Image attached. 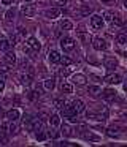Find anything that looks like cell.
<instances>
[{"label":"cell","mask_w":127,"mask_h":147,"mask_svg":"<svg viewBox=\"0 0 127 147\" xmlns=\"http://www.w3.org/2000/svg\"><path fill=\"white\" fill-rule=\"evenodd\" d=\"M10 46H11L10 40H6L5 36H2V35H0V51H3V52L10 51Z\"/></svg>","instance_id":"7c38bea8"},{"label":"cell","mask_w":127,"mask_h":147,"mask_svg":"<svg viewBox=\"0 0 127 147\" xmlns=\"http://www.w3.org/2000/svg\"><path fill=\"white\" fill-rule=\"evenodd\" d=\"M124 90H126V92H127V84H126V86H124Z\"/></svg>","instance_id":"f6af8a7d"},{"label":"cell","mask_w":127,"mask_h":147,"mask_svg":"<svg viewBox=\"0 0 127 147\" xmlns=\"http://www.w3.org/2000/svg\"><path fill=\"white\" fill-rule=\"evenodd\" d=\"M116 41L119 43V45H126L127 43V33H119V35L116 36Z\"/></svg>","instance_id":"484cf974"},{"label":"cell","mask_w":127,"mask_h":147,"mask_svg":"<svg viewBox=\"0 0 127 147\" xmlns=\"http://www.w3.org/2000/svg\"><path fill=\"white\" fill-rule=\"evenodd\" d=\"M2 3H3V5H6V7H10V5L13 3V0H2Z\"/></svg>","instance_id":"f35d334b"},{"label":"cell","mask_w":127,"mask_h":147,"mask_svg":"<svg viewBox=\"0 0 127 147\" xmlns=\"http://www.w3.org/2000/svg\"><path fill=\"white\" fill-rule=\"evenodd\" d=\"M105 67H107L108 70H114V68L117 67V62H116V59H113V57H108V59H105Z\"/></svg>","instance_id":"e0dca14e"},{"label":"cell","mask_w":127,"mask_h":147,"mask_svg":"<svg viewBox=\"0 0 127 147\" xmlns=\"http://www.w3.org/2000/svg\"><path fill=\"white\" fill-rule=\"evenodd\" d=\"M103 19L111 22V21H113V13H111V11H105V13H103Z\"/></svg>","instance_id":"d6a6232c"},{"label":"cell","mask_w":127,"mask_h":147,"mask_svg":"<svg viewBox=\"0 0 127 147\" xmlns=\"http://www.w3.org/2000/svg\"><path fill=\"white\" fill-rule=\"evenodd\" d=\"M122 27H124V32L127 33V22H124V24H122Z\"/></svg>","instance_id":"60d3db41"},{"label":"cell","mask_w":127,"mask_h":147,"mask_svg":"<svg viewBox=\"0 0 127 147\" xmlns=\"http://www.w3.org/2000/svg\"><path fill=\"white\" fill-rule=\"evenodd\" d=\"M60 92L64 93H72L73 92V87L70 82H62V86H60Z\"/></svg>","instance_id":"603a6c76"},{"label":"cell","mask_w":127,"mask_h":147,"mask_svg":"<svg viewBox=\"0 0 127 147\" xmlns=\"http://www.w3.org/2000/svg\"><path fill=\"white\" fill-rule=\"evenodd\" d=\"M49 123H51V127H59L60 125V115L59 114H51L49 115Z\"/></svg>","instance_id":"2e32d148"},{"label":"cell","mask_w":127,"mask_h":147,"mask_svg":"<svg viewBox=\"0 0 127 147\" xmlns=\"http://www.w3.org/2000/svg\"><path fill=\"white\" fill-rule=\"evenodd\" d=\"M103 18L102 16H98V14H94V16L91 18V26L94 27V29H97V30H100V29H103Z\"/></svg>","instance_id":"277c9868"},{"label":"cell","mask_w":127,"mask_h":147,"mask_svg":"<svg viewBox=\"0 0 127 147\" xmlns=\"http://www.w3.org/2000/svg\"><path fill=\"white\" fill-rule=\"evenodd\" d=\"M72 105H73V109H75L76 114H79V112H83L86 109V105H84V101H83V100H73Z\"/></svg>","instance_id":"52a82bcc"},{"label":"cell","mask_w":127,"mask_h":147,"mask_svg":"<svg viewBox=\"0 0 127 147\" xmlns=\"http://www.w3.org/2000/svg\"><path fill=\"white\" fill-rule=\"evenodd\" d=\"M8 63H0V73H8L10 71V68L6 67Z\"/></svg>","instance_id":"e575fe53"},{"label":"cell","mask_w":127,"mask_h":147,"mask_svg":"<svg viewBox=\"0 0 127 147\" xmlns=\"http://www.w3.org/2000/svg\"><path fill=\"white\" fill-rule=\"evenodd\" d=\"M83 138L87 139V141H94V142H98V141H100V138L95 136L94 133H91V131H89V133H84V134H83Z\"/></svg>","instance_id":"cb8c5ba5"},{"label":"cell","mask_w":127,"mask_h":147,"mask_svg":"<svg viewBox=\"0 0 127 147\" xmlns=\"http://www.w3.org/2000/svg\"><path fill=\"white\" fill-rule=\"evenodd\" d=\"M102 92H103V90H102L98 86H89V89H87V93H89L91 96H94V98L100 96V95H102Z\"/></svg>","instance_id":"30bf717a"},{"label":"cell","mask_w":127,"mask_h":147,"mask_svg":"<svg viewBox=\"0 0 127 147\" xmlns=\"http://www.w3.org/2000/svg\"><path fill=\"white\" fill-rule=\"evenodd\" d=\"M54 2H57L59 5H65L67 2H68V0H54Z\"/></svg>","instance_id":"ab89813d"},{"label":"cell","mask_w":127,"mask_h":147,"mask_svg":"<svg viewBox=\"0 0 127 147\" xmlns=\"http://www.w3.org/2000/svg\"><path fill=\"white\" fill-rule=\"evenodd\" d=\"M67 103L64 101V100H60V98H56L54 100V108L56 109H64V106H65Z\"/></svg>","instance_id":"4316f807"},{"label":"cell","mask_w":127,"mask_h":147,"mask_svg":"<svg viewBox=\"0 0 127 147\" xmlns=\"http://www.w3.org/2000/svg\"><path fill=\"white\" fill-rule=\"evenodd\" d=\"M62 133L65 134V136H72V134H73L72 127H70V125H64V127H62Z\"/></svg>","instance_id":"f1b7e54d"},{"label":"cell","mask_w":127,"mask_h":147,"mask_svg":"<svg viewBox=\"0 0 127 147\" xmlns=\"http://www.w3.org/2000/svg\"><path fill=\"white\" fill-rule=\"evenodd\" d=\"M3 60H5V63L8 65H14L16 63V54L11 51H6L5 54H3Z\"/></svg>","instance_id":"ba28073f"},{"label":"cell","mask_w":127,"mask_h":147,"mask_svg":"<svg viewBox=\"0 0 127 147\" xmlns=\"http://www.w3.org/2000/svg\"><path fill=\"white\" fill-rule=\"evenodd\" d=\"M46 136H48V134H44V133H43V130H41V131H38V133H37L38 141H44V139H46Z\"/></svg>","instance_id":"d590c367"},{"label":"cell","mask_w":127,"mask_h":147,"mask_svg":"<svg viewBox=\"0 0 127 147\" xmlns=\"http://www.w3.org/2000/svg\"><path fill=\"white\" fill-rule=\"evenodd\" d=\"M25 2H32V0H25Z\"/></svg>","instance_id":"7dc6e473"},{"label":"cell","mask_w":127,"mask_h":147,"mask_svg":"<svg viewBox=\"0 0 127 147\" xmlns=\"http://www.w3.org/2000/svg\"><path fill=\"white\" fill-rule=\"evenodd\" d=\"M21 13L25 18H33L35 13H37V8H35V5H24L21 8Z\"/></svg>","instance_id":"3957f363"},{"label":"cell","mask_w":127,"mask_h":147,"mask_svg":"<svg viewBox=\"0 0 127 147\" xmlns=\"http://www.w3.org/2000/svg\"><path fill=\"white\" fill-rule=\"evenodd\" d=\"M111 24H113V27H122V22H121V21L117 19V18H113Z\"/></svg>","instance_id":"836d02e7"},{"label":"cell","mask_w":127,"mask_h":147,"mask_svg":"<svg viewBox=\"0 0 127 147\" xmlns=\"http://www.w3.org/2000/svg\"><path fill=\"white\" fill-rule=\"evenodd\" d=\"M60 134H62V131L56 130V127H53V130L48 131V138H51V139H57V138H60Z\"/></svg>","instance_id":"44dd1931"},{"label":"cell","mask_w":127,"mask_h":147,"mask_svg":"<svg viewBox=\"0 0 127 147\" xmlns=\"http://www.w3.org/2000/svg\"><path fill=\"white\" fill-rule=\"evenodd\" d=\"M102 96H103L107 101H110V100H113L114 96H116V90H113V89H107V90H103L102 92Z\"/></svg>","instance_id":"5bb4252c"},{"label":"cell","mask_w":127,"mask_h":147,"mask_svg":"<svg viewBox=\"0 0 127 147\" xmlns=\"http://www.w3.org/2000/svg\"><path fill=\"white\" fill-rule=\"evenodd\" d=\"M43 86H44V89H46V90H53L54 87H56V79H54V78L46 79V81L43 82Z\"/></svg>","instance_id":"ffe728a7"},{"label":"cell","mask_w":127,"mask_h":147,"mask_svg":"<svg viewBox=\"0 0 127 147\" xmlns=\"http://www.w3.org/2000/svg\"><path fill=\"white\" fill-rule=\"evenodd\" d=\"M107 134H108V136H117V133L113 130V128H108V130H107Z\"/></svg>","instance_id":"8d00e7d4"},{"label":"cell","mask_w":127,"mask_h":147,"mask_svg":"<svg viewBox=\"0 0 127 147\" xmlns=\"http://www.w3.org/2000/svg\"><path fill=\"white\" fill-rule=\"evenodd\" d=\"M121 81H122L121 74H116V73H111L108 76H105V82H108V84H119Z\"/></svg>","instance_id":"8992f818"},{"label":"cell","mask_w":127,"mask_h":147,"mask_svg":"<svg viewBox=\"0 0 127 147\" xmlns=\"http://www.w3.org/2000/svg\"><path fill=\"white\" fill-rule=\"evenodd\" d=\"M3 139V131H0V141Z\"/></svg>","instance_id":"7bdbcfd3"},{"label":"cell","mask_w":127,"mask_h":147,"mask_svg":"<svg viewBox=\"0 0 127 147\" xmlns=\"http://www.w3.org/2000/svg\"><path fill=\"white\" fill-rule=\"evenodd\" d=\"M60 63H62L64 67H68V65L73 63V60H72V59H68V57H60Z\"/></svg>","instance_id":"f546056e"},{"label":"cell","mask_w":127,"mask_h":147,"mask_svg":"<svg viewBox=\"0 0 127 147\" xmlns=\"http://www.w3.org/2000/svg\"><path fill=\"white\" fill-rule=\"evenodd\" d=\"M46 18H49V19H56L57 16H60V10L59 8H49V10H46Z\"/></svg>","instance_id":"4fadbf2b"},{"label":"cell","mask_w":127,"mask_h":147,"mask_svg":"<svg viewBox=\"0 0 127 147\" xmlns=\"http://www.w3.org/2000/svg\"><path fill=\"white\" fill-rule=\"evenodd\" d=\"M59 74H60V76H64V78H65V76H68V74H70V68H60V70H59Z\"/></svg>","instance_id":"1f68e13d"},{"label":"cell","mask_w":127,"mask_h":147,"mask_svg":"<svg viewBox=\"0 0 127 147\" xmlns=\"http://www.w3.org/2000/svg\"><path fill=\"white\" fill-rule=\"evenodd\" d=\"M0 111H2V103H0Z\"/></svg>","instance_id":"bcb514c9"},{"label":"cell","mask_w":127,"mask_h":147,"mask_svg":"<svg viewBox=\"0 0 127 147\" xmlns=\"http://www.w3.org/2000/svg\"><path fill=\"white\" fill-rule=\"evenodd\" d=\"M49 62L51 63H59L60 62V54L57 51H51L49 52Z\"/></svg>","instance_id":"d6986e66"},{"label":"cell","mask_w":127,"mask_h":147,"mask_svg":"<svg viewBox=\"0 0 127 147\" xmlns=\"http://www.w3.org/2000/svg\"><path fill=\"white\" fill-rule=\"evenodd\" d=\"M72 79H73V82H75L76 86H86V82H87L86 76H84V74H81V73H75L72 76Z\"/></svg>","instance_id":"5b68a950"},{"label":"cell","mask_w":127,"mask_h":147,"mask_svg":"<svg viewBox=\"0 0 127 147\" xmlns=\"http://www.w3.org/2000/svg\"><path fill=\"white\" fill-rule=\"evenodd\" d=\"M124 8L127 10V0H124Z\"/></svg>","instance_id":"ee69618b"},{"label":"cell","mask_w":127,"mask_h":147,"mask_svg":"<svg viewBox=\"0 0 127 147\" xmlns=\"http://www.w3.org/2000/svg\"><path fill=\"white\" fill-rule=\"evenodd\" d=\"M89 13H91V8H89V7H83V8H79L78 16H87Z\"/></svg>","instance_id":"83f0119b"},{"label":"cell","mask_w":127,"mask_h":147,"mask_svg":"<svg viewBox=\"0 0 127 147\" xmlns=\"http://www.w3.org/2000/svg\"><path fill=\"white\" fill-rule=\"evenodd\" d=\"M59 27L62 30H72L73 29V24H72V21H68V19H62V21H60V24H59Z\"/></svg>","instance_id":"ac0fdd59"},{"label":"cell","mask_w":127,"mask_h":147,"mask_svg":"<svg viewBox=\"0 0 127 147\" xmlns=\"http://www.w3.org/2000/svg\"><path fill=\"white\" fill-rule=\"evenodd\" d=\"M19 79H21V82H22V84L29 86V84L32 82V79H33V76H32V73H21Z\"/></svg>","instance_id":"9a60e30c"},{"label":"cell","mask_w":127,"mask_h":147,"mask_svg":"<svg viewBox=\"0 0 127 147\" xmlns=\"http://www.w3.org/2000/svg\"><path fill=\"white\" fill-rule=\"evenodd\" d=\"M27 45L30 46V49H33V51H40V48H41L40 41H38L35 36H30V38L27 40Z\"/></svg>","instance_id":"8fae6325"},{"label":"cell","mask_w":127,"mask_h":147,"mask_svg":"<svg viewBox=\"0 0 127 147\" xmlns=\"http://www.w3.org/2000/svg\"><path fill=\"white\" fill-rule=\"evenodd\" d=\"M76 36H78V38L81 40L83 43H89V41L92 40L91 35H89V33H86V32H78V33H76Z\"/></svg>","instance_id":"7402d4cb"},{"label":"cell","mask_w":127,"mask_h":147,"mask_svg":"<svg viewBox=\"0 0 127 147\" xmlns=\"http://www.w3.org/2000/svg\"><path fill=\"white\" fill-rule=\"evenodd\" d=\"M19 117H21V112H19V109H10V111L6 112V119H8L10 122H16Z\"/></svg>","instance_id":"9c48e42d"},{"label":"cell","mask_w":127,"mask_h":147,"mask_svg":"<svg viewBox=\"0 0 127 147\" xmlns=\"http://www.w3.org/2000/svg\"><path fill=\"white\" fill-rule=\"evenodd\" d=\"M3 89H5V79L0 76V92H3Z\"/></svg>","instance_id":"74e56055"},{"label":"cell","mask_w":127,"mask_h":147,"mask_svg":"<svg viewBox=\"0 0 127 147\" xmlns=\"http://www.w3.org/2000/svg\"><path fill=\"white\" fill-rule=\"evenodd\" d=\"M92 46H94L95 51H105V49L108 48L107 41H105L103 38H100V36H95V38H92Z\"/></svg>","instance_id":"6da1fadb"},{"label":"cell","mask_w":127,"mask_h":147,"mask_svg":"<svg viewBox=\"0 0 127 147\" xmlns=\"http://www.w3.org/2000/svg\"><path fill=\"white\" fill-rule=\"evenodd\" d=\"M13 19H14V10H11V8H10V10L5 13V21H6V22H11Z\"/></svg>","instance_id":"d4e9b609"},{"label":"cell","mask_w":127,"mask_h":147,"mask_svg":"<svg viewBox=\"0 0 127 147\" xmlns=\"http://www.w3.org/2000/svg\"><path fill=\"white\" fill-rule=\"evenodd\" d=\"M60 48H62L65 52L73 51V49H75V40L73 38H62L60 40Z\"/></svg>","instance_id":"7a4b0ae2"},{"label":"cell","mask_w":127,"mask_h":147,"mask_svg":"<svg viewBox=\"0 0 127 147\" xmlns=\"http://www.w3.org/2000/svg\"><path fill=\"white\" fill-rule=\"evenodd\" d=\"M8 133L10 134H16V133H18V127H16L14 123H10L8 125Z\"/></svg>","instance_id":"4dcf8cb0"},{"label":"cell","mask_w":127,"mask_h":147,"mask_svg":"<svg viewBox=\"0 0 127 147\" xmlns=\"http://www.w3.org/2000/svg\"><path fill=\"white\" fill-rule=\"evenodd\" d=\"M102 2H103V3H111L113 0H102Z\"/></svg>","instance_id":"b9f144b4"}]
</instances>
